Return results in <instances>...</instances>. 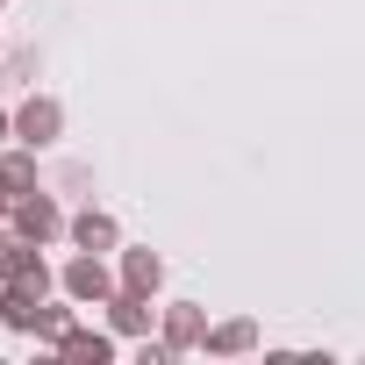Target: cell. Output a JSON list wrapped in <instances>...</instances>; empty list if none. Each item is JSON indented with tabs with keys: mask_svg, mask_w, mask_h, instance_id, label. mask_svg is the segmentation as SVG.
Wrapping results in <instances>:
<instances>
[{
	"mask_svg": "<svg viewBox=\"0 0 365 365\" xmlns=\"http://www.w3.org/2000/svg\"><path fill=\"white\" fill-rule=\"evenodd\" d=\"M58 287H65V301H79V308H108V294L122 287V272H108V251H79V258L58 272Z\"/></svg>",
	"mask_w": 365,
	"mask_h": 365,
	"instance_id": "obj_1",
	"label": "cell"
},
{
	"mask_svg": "<svg viewBox=\"0 0 365 365\" xmlns=\"http://www.w3.org/2000/svg\"><path fill=\"white\" fill-rule=\"evenodd\" d=\"M8 230H15V237H36V244H58V237L72 230V215H65V208H58L43 187H36V194H15V208H8Z\"/></svg>",
	"mask_w": 365,
	"mask_h": 365,
	"instance_id": "obj_2",
	"label": "cell"
},
{
	"mask_svg": "<svg viewBox=\"0 0 365 365\" xmlns=\"http://www.w3.org/2000/svg\"><path fill=\"white\" fill-rule=\"evenodd\" d=\"M0 272H8L29 301H43V294L58 287V272L43 265V244H36V237H8V258H0Z\"/></svg>",
	"mask_w": 365,
	"mask_h": 365,
	"instance_id": "obj_3",
	"label": "cell"
},
{
	"mask_svg": "<svg viewBox=\"0 0 365 365\" xmlns=\"http://www.w3.org/2000/svg\"><path fill=\"white\" fill-rule=\"evenodd\" d=\"M65 136V101H51V93H29L22 108H15V143H29V150H51Z\"/></svg>",
	"mask_w": 365,
	"mask_h": 365,
	"instance_id": "obj_4",
	"label": "cell"
},
{
	"mask_svg": "<svg viewBox=\"0 0 365 365\" xmlns=\"http://www.w3.org/2000/svg\"><path fill=\"white\" fill-rule=\"evenodd\" d=\"M158 329H165V344L187 358V351H208V308L201 301H172V308H158Z\"/></svg>",
	"mask_w": 365,
	"mask_h": 365,
	"instance_id": "obj_5",
	"label": "cell"
},
{
	"mask_svg": "<svg viewBox=\"0 0 365 365\" xmlns=\"http://www.w3.org/2000/svg\"><path fill=\"white\" fill-rule=\"evenodd\" d=\"M108 329H115V336H129V344H136V336H150V294L115 287V294H108Z\"/></svg>",
	"mask_w": 365,
	"mask_h": 365,
	"instance_id": "obj_6",
	"label": "cell"
},
{
	"mask_svg": "<svg viewBox=\"0 0 365 365\" xmlns=\"http://www.w3.org/2000/svg\"><path fill=\"white\" fill-rule=\"evenodd\" d=\"M65 237H72L79 251H122V230H115V215H108V208H79Z\"/></svg>",
	"mask_w": 365,
	"mask_h": 365,
	"instance_id": "obj_7",
	"label": "cell"
},
{
	"mask_svg": "<svg viewBox=\"0 0 365 365\" xmlns=\"http://www.w3.org/2000/svg\"><path fill=\"white\" fill-rule=\"evenodd\" d=\"M244 351H258V322H251V315L208 322V358H244Z\"/></svg>",
	"mask_w": 365,
	"mask_h": 365,
	"instance_id": "obj_8",
	"label": "cell"
},
{
	"mask_svg": "<svg viewBox=\"0 0 365 365\" xmlns=\"http://www.w3.org/2000/svg\"><path fill=\"white\" fill-rule=\"evenodd\" d=\"M115 272H122V287H129V294H158V287H165V258H158L150 244H143V251H122V265H115Z\"/></svg>",
	"mask_w": 365,
	"mask_h": 365,
	"instance_id": "obj_9",
	"label": "cell"
},
{
	"mask_svg": "<svg viewBox=\"0 0 365 365\" xmlns=\"http://www.w3.org/2000/svg\"><path fill=\"white\" fill-rule=\"evenodd\" d=\"M58 358H72V365H108V358H115V336H101V329H65Z\"/></svg>",
	"mask_w": 365,
	"mask_h": 365,
	"instance_id": "obj_10",
	"label": "cell"
},
{
	"mask_svg": "<svg viewBox=\"0 0 365 365\" xmlns=\"http://www.w3.org/2000/svg\"><path fill=\"white\" fill-rule=\"evenodd\" d=\"M0 165H8V179H15V194H36V187H43V172H36V150H29V143H15V150L0 158Z\"/></svg>",
	"mask_w": 365,
	"mask_h": 365,
	"instance_id": "obj_11",
	"label": "cell"
},
{
	"mask_svg": "<svg viewBox=\"0 0 365 365\" xmlns=\"http://www.w3.org/2000/svg\"><path fill=\"white\" fill-rule=\"evenodd\" d=\"M65 329H72V308H43V301H36V329H29V336L58 351V344H65Z\"/></svg>",
	"mask_w": 365,
	"mask_h": 365,
	"instance_id": "obj_12",
	"label": "cell"
},
{
	"mask_svg": "<svg viewBox=\"0 0 365 365\" xmlns=\"http://www.w3.org/2000/svg\"><path fill=\"white\" fill-rule=\"evenodd\" d=\"M8 86H36V51H15L8 58Z\"/></svg>",
	"mask_w": 365,
	"mask_h": 365,
	"instance_id": "obj_13",
	"label": "cell"
},
{
	"mask_svg": "<svg viewBox=\"0 0 365 365\" xmlns=\"http://www.w3.org/2000/svg\"><path fill=\"white\" fill-rule=\"evenodd\" d=\"M15 208V179H8V165H0V215Z\"/></svg>",
	"mask_w": 365,
	"mask_h": 365,
	"instance_id": "obj_14",
	"label": "cell"
},
{
	"mask_svg": "<svg viewBox=\"0 0 365 365\" xmlns=\"http://www.w3.org/2000/svg\"><path fill=\"white\" fill-rule=\"evenodd\" d=\"M0 136H15V115H8V108H0Z\"/></svg>",
	"mask_w": 365,
	"mask_h": 365,
	"instance_id": "obj_15",
	"label": "cell"
}]
</instances>
